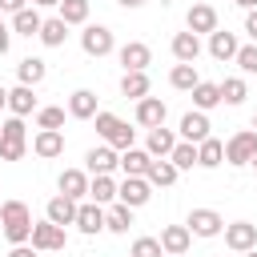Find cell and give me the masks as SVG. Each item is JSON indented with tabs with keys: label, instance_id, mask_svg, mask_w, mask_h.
<instances>
[{
	"label": "cell",
	"instance_id": "cell-14",
	"mask_svg": "<svg viewBox=\"0 0 257 257\" xmlns=\"http://www.w3.org/2000/svg\"><path fill=\"white\" fill-rule=\"evenodd\" d=\"M32 153H36L40 161L60 157V153H64V133H60V128H40V133L32 137Z\"/></svg>",
	"mask_w": 257,
	"mask_h": 257
},
{
	"label": "cell",
	"instance_id": "cell-53",
	"mask_svg": "<svg viewBox=\"0 0 257 257\" xmlns=\"http://www.w3.org/2000/svg\"><path fill=\"white\" fill-rule=\"evenodd\" d=\"M249 165H253V169H257V157H253V161H249Z\"/></svg>",
	"mask_w": 257,
	"mask_h": 257
},
{
	"label": "cell",
	"instance_id": "cell-15",
	"mask_svg": "<svg viewBox=\"0 0 257 257\" xmlns=\"http://www.w3.org/2000/svg\"><path fill=\"white\" fill-rule=\"evenodd\" d=\"M177 165L169 161V157H153L149 161V169H145V181L153 185V189H169V185H177Z\"/></svg>",
	"mask_w": 257,
	"mask_h": 257
},
{
	"label": "cell",
	"instance_id": "cell-45",
	"mask_svg": "<svg viewBox=\"0 0 257 257\" xmlns=\"http://www.w3.org/2000/svg\"><path fill=\"white\" fill-rule=\"evenodd\" d=\"M8 257H36V249L24 241V245H12V249H8Z\"/></svg>",
	"mask_w": 257,
	"mask_h": 257
},
{
	"label": "cell",
	"instance_id": "cell-25",
	"mask_svg": "<svg viewBox=\"0 0 257 257\" xmlns=\"http://www.w3.org/2000/svg\"><path fill=\"white\" fill-rule=\"evenodd\" d=\"M149 161H153V157H149L145 149H137V145H133V149H120V161H116V169H120L124 177H145Z\"/></svg>",
	"mask_w": 257,
	"mask_h": 257
},
{
	"label": "cell",
	"instance_id": "cell-39",
	"mask_svg": "<svg viewBox=\"0 0 257 257\" xmlns=\"http://www.w3.org/2000/svg\"><path fill=\"white\" fill-rule=\"evenodd\" d=\"M233 64H237L245 76H253V72H257V44H253V40H249V44H241V48H237V56H233Z\"/></svg>",
	"mask_w": 257,
	"mask_h": 257
},
{
	"label": "cell",
	"instance_id": "cell-27",
	"mask_svg": "<svg viewBox=\"0 0 257 257\" xmlns=\"http://www.w3.org/2000/svg\"><path fill=\"white\" fill-rule=\"evenodd\" d=\"M40 24H44V16H40L32 4H24L20 12H12V32H16V36H36Z\"/></svg>",
	"mask_w": 257,
	"mask_h": 257
},
{
	"label": "cell",
	"instance_id": "cell-11",
	"mask_svg": "<svg viewBox=\"0 0 257 257\" xmlns=\"http://www.w3.org/2000/svg\"><path fill=\"white\" fill-rule=\"evenodd\" d=\"M157 241H161V249H165L169 257H185L189 245H193V233H189V225H165Z\"/></svg>",
	"mask_w": 257,
	"mask_h": 257
},
{
	"label": "cell",
	"instance_id": "cell-40",
	"mask_svg": "<svg viewBox=\"0 0 257 257\" xmlns=\"http://www.w3.org/2000/svg\"><path fill=\"white\" fill-rule=\"evenodd\" d=\"M128 257H165V249H161L157 237H137L133 249H128Z\"/></svg>",
	"mask_w": 257,
	"mask_h": 257
},
{
	"label": "cell",
	"instance_id": "cell-52",
	"mask_svg": "<svg viewBox=\"0 0 257 257\" xmlns=\"http://www.w3.org/2000/svg\"><path fill=\"white\" fill-rule=\"evenodd\" d=\"M253 133H257V112H253Z\"/></svg>",
	"mask_w": 257,
	"mask_h": 257
},
{
	"label": "cell",
	"instance_id": "cell-47",
	"mask_svg": "<svg viewBox=\"0 0 257 257\" xmlns=\"http://www.w3.org/2000/svg\"><path fill=\"white\" fill-rule=\"evenodd\" d=\"M124 12H137V8H145V0H116Z\"/></svg>",
	"mask_w": 257,
	"mask_h": 257
},
{
	"label": "cell",
	"instance_id": "cell-2",
	"mask_svg": "<svg viewBox=\"0 0 257 257\" xmlns=\"http://www.w3.org/2000/svg\"><path fill=\"white\" fill-rule=\"evenodd\" d=\"M96 133H100V141L104 145H112L116 153L120 149H133V141H137V128H128V120H120L116 112H104V108H96Z\"/></svg>",
	"mask_w": 257,
	"mask_h": 257
},
{
	"label": "cell",
	"instance_id": "cell-17",
	"mask_svg": "<svg viewBox=\"0 0 257 257\" xmlns=\"http://www.w3.org/2000/svg\"><path fill=\"white\" fill-rule=\"evenodd\" d=\"M185 28L197 32V36H209V32L217 28V8H213V4H193L189 16H185Z\"/></svg>",
	"mask_w": 257,
	"mask_h": 257
},
{
	"label": "cell",
	"instance_id": "cell-32",
	"mask_svg": "<svg viewBox=\"0 0 257 257\" xmlns=\"http://www.w3.org/2000/svg\"><path fill=\"white\" fill-rule=\"evenodd\" d=\"M128 225H133V209L120 205V201H112V205L104 209V229H108V233H128Z\"/></svg>",
	"mask_w": 257,
	"mask_h": 257
},
{
	"label": "cell",
	"instance_id": "cell-54",
	"mask_svg": "<svg viewBox=\"0 0 257 257\" xmlns=\"http://www.w3.org/2000/svg\"><path fill=\"white\" fill-rule=\"evenodd\" d=\"M0 20H4V12H0Z\"/></svg>",
	"mask_w": 257,
	"mask_h": 257
},
{
	"label": "cell",
	"instance_id": "cell-22",
	"mask_svg": "<svg viewBox=\"0 0 257 257\" xmlns=\"http://www.w3.org/2000/svg\"><path fill=\"white\" fill-rule=\"evenodd\" d=\"M36 108H40V100H36V92H32L28 84L8 88V112H12V116H28V112H36Z\"/></svg>",
	"mask_w": 257,
	"mask_h": 257
},
{
	"label": "cell",
	"instance_id": "cell-48",
	"mask_svg": "<svg viewBox=\"0 0 257 257\" xmlns=\"http://www.w3.org/2000/svg\"><path fill=\"white\" fill-rule=\"evenodd\" d=\"M60 0H32V8H56Z\"/></svg>",
	"mask_w": 257,
	"mask_h": 257
},
{
	"label": "cell",
	"instance_id": "cell-51",
	"mask_svg": "<svg viewBox=\"0 0 257 257\" xmlns=\"http://www.w3.org/2000/svg\"><path fill=\"white\" fill-rule=\"evenodd\" d=\"M241 257H257V249H245V253H241Z\"/></svg>",
	"mask_w": 257,
	"mask_h": 257
},
{
	"label": "cell",
	"instance_id": "cell-1",
	"mask_svg": "<svg viewBox=\"0 0 257 257\" xmlns=\"http://www.w3.org/2000/svg\"><path fill=\"white\" fill-rule=\"evenodd\" d=\"M0 225H4V237L12 241V245H24L28 237H32V213H28V205L24 201H4L0 205Z\"/></svg>",
	"mask_w": 257,
	"mask_h": 257
},
{
	"label": "cell",
	"instance_id": "cell-29",
	"mask_svg": "<svg viewBox=\"0 0 257 257\" xmlns=\"http://www.w3.org/2000/svg\"><path fill=\"white\" fill-rule=\"evenodd\" d=\"M189 92H193V108H201V112L221 104V84H213V80H197Z\"/></svg>",
	"mask_w": 257,
	"mask_h": 257
},
{
	"label": "cell",
	"instance_id": "cell-36",
	"mask_svg": "<svg viewBox=\"0 0 257 257\" xmlns=\"http://www.w3.org/2000/svg\"><path fill=\"white\" fill-rule=\"evenodd\" d=\"M197 80H201V76H197V64H181V60H177V64H173V72H169V84H173V88H181V92H189Z\"/></svg>",
	"mask_w": 257,
	"mask_h": 257
},
{
	"label": "cell",
	"instance_id": "cell-21",
	"mask_svg": "<svg viewBox=\"0 0 257 257\" xmlns=\"http://www.w3.org/2000/svg\"><path fill=\"white\" fill-rule=\"evenodd\" d=\"M169 48H173V56H177L181 64H193V60L201 56V36L185 28V32H177V36H173V44H169Z\"/></svg>",
	"mask_w": 257,
	"mask_h": 257
},
{
	"label": "cell",
	"instance_id": "cell-13",
	"mask_svg": "<svg viewBox=\"0 0 257 257\" xmlns=\"http://www.w3.org/2000/svg\"><path fill=\"white\" fill-rule=\"evenodd\" d=\"M209 112H201V108H189L185 116H181V141H193V145H201L205 137H209Z\"/></svg>",
	"mask_w": 257,
	"mask_h": 257
},
{
	"label": "cell",
	"instance_id": "cell-49",
	"mask_svg": "<svg viewBox=\"0 0 257 257\" xmlns=\"http://www.w3.org/2000/svg\"><path fill=\"white\" fill-rule=\"evenodd\" d=\"M4 108H8V88L0 84V112H4Z\"/></svg>",
	"mask_w": 257,
	"mask_h": 257
},
{
	"label": "cell",
	"instance_id": "cell-3",
	"mask_svg": "<svg viewBox=\"0 0 257 257\" xmlns=\"http://www.w3.org/2000/svg\"><path fill=\"white\" fill-rule=\"evenodd\" d=\"M28 245H32L36 253H60V249L68 245V229H64V225H52L48 217H44V221H32Z\"/></svg>",
	"mask_w": 257,
	"mask_h": 257
},
{
	"label": "cell",
	"instance_id": "cell-41",
	"mask_svg": "<svg viewBox=\"0 0 257 257\" xmlns=\"http://www.w3.org/2000/svg\"><path fill=\"white\" fill-rule=\"evenodd\" d=\"M0 137H8V141H28L24 116H8V120H0Z\"/></svg>",
	"mask_w": 257,
	"mask_h": 257
},
{
	"label": "cell",
	"instance_id": "cell-37",
	"mask_svg": "<svg viewBox=\"0 0 257 257\" xmlns=\"http://www.w3.org/2000/svg\"><path fill=\"white\" fill-rule=\"evenodd\" d=\"M169 161L177 165V173L193 169V165H197V145H193V141H177V145H173V153H169Z\"/></svg>",
	"mask_w": 257,
	"mask_h": 257
},
{
	"label": "cell",
	"instance_id": "cell-30",
	"mask_svg": "<svg viewBox=\"0 0 257 257\" xmlns=\"http://www.w3.org/2000/svg\"><path fill=\"white\" fill-rule=\"evenodd\" d=\"M36 36H40V44H44V48H60V44L68 40V24H64L60 16H48V20L40 24V32H36Z\"/></svg>",
	"mask_w": 257,
	"mask_h": 257
},
{
	"label": "cell",
	"instance_id": "cell-34",
	"mask_svg": "<svg viewBox=\"0 0 257 257\" xmlns=\"http://www.w3.org/2000/svg\"><path fill=\"white\" fill-rule=\"evenodd\" d=\"M56 16L72 28V24H88V0H60L56 4Z\"/></svg>",
	"mask_w": 257,
	"mask_h": 257
},
{
	"label": "cell",
	"instance_id": "cell-6",
	"mask_svg": "<svg viewBox=\"0 0 257 257\" xmlns=\"http://www.w3.org/2000/svg\"><path fill=\"white\" fill-rule=\"evenodd\" d=\"M116 60L124 64V72H145V68L153 64V48H149L145 40H128V44L116 48Z\"/></svg>",
	"mask_w": 257,
	"mask_h": 257
},
{
	"label": "cell",
	"instance_id": "cell-7",
	"mask_svg": "<svg viewBox=\"0 0 257 257\" xmlns=\"http://www.w3.org/2000/svg\"><path fill=\"white\" fill-rule=\"evenodd\" d=\"M149 197H153V185H149L145 177H124V181L116 185V201H120V205H128V209L149 205Z\"/></svg>",
	"mask_w": 257,
	"mask_h": 257
},
{
	"label": "cell",
	"instance_id": "cell-44",
	"mask_svg": "<svg viewBox=\"0 0 257 257\" xmlns=\"http://www.w3.org/2000/svg\"><path fill=\"white\" fill-rule=\"evenodd\" d=\"M8 48H12V32H8V24L0 20V56H4Z\"/></svg>",
	"mask_w": 257,
	"mask_h": 257
},
{
	"label": "cell",
	"instance_id": "cell-55",
	"mask_svg": "<svg viewBox=\"0 0 257 257\" xmlns=\"http://www.w3.org/2000/svg\"><path fill=\"white\" fill-rule=\"evenodd\" d=\"M165 257H169V253H165Z\"/></svg>",
	"mask_w": 257,
	"mask_h": 257
},
{
	"label": "cell",
	"instance_id": "cell-10",
	"mask_svg": "<svg viewBox=\"0 0 257 257\" xmlns=\"http://www.w3.org/2000/svg\"><path fill=\"white\" fill-rule=\"evenodd\" d=\"M221 233H225V245H229L233 253L257 249V225H253V221H233V225H225Z\"/></svg>",
	"mask_w": 257,
	"mask_h": 257
},
{
	"label": "cell",
	"instance_id": "cell-43",
	"mask_svg": "<svg viewBox=\"0 0 257 257\" xmlns=\"http://www.w3.org/2000/svg\"><path fill=\"white\" fill-rule=\"evenodd\" d=\"M245 36L257 44V8H249V12H245Z\"/></svg>",
	"mask_w": 257,
	"mask_h": 257
},
{
	"label": "cell",
	"instance_id": "cell-50",
	"mask_svg": "<svg viewBox=\"0 0 257 257\" xmlns=\"http://www.w3.org/2000/svg\"><path fill=\"white\" fill-rule=\"evenodd\" d=\"M237 4H241L245 12H249V8H257V0H237Z\"/></svg>",
	"mask_w": 257,
	"mask_h": 257
},
{
	"label": "cell",
	"instance_id": "cell-9",
	"mask_svg": "<svg viewBox=\"0 0 257 257\" xmlns=\"http://www.w3.org/2000/svg\"><path fill=\"white\" fill-rule=\"evenodd\" d=\"M84 237H96V233H104V205H96V201H80L76 205V221H72Z\"/></svg>",
	"mask_w": 257,
	"mask_h": 257
},
{
	"label": "cell",
	"instance_id": "cell-20",
	"mask_svg": "<svg viewBox=\"0 0 257 257\" xmlns=\"http://www.w3.org/2000/svg\"><path fill=\"white\" fill-rule=\"evenodd\" d=\"M237 48H241V44H237L233 32H225V28H213V32H209V56H213V60L225 64V60L237 56Z\"/></svg>",
	"mask_w": 257,
	"mask_h": 257
},
{
	"label": "cell",
	"instance_id": "cell-12",
	"mask_svg": "<svg viewBox=\"0 0 257 257\" xmlns=\"http://www.w3.org/2000/svg\"><path fill=\"white\" fill-rule=\"evenodd\" d=\"M165 116H169V108H165L161 96H141L137 100V124L141 128H157V124H165Z\"/></svg>",
	"mask_w": 257,
	"mask_h": 257
},
{
	"label": "cell",
	"instance_id": "cell-35",
	"mask_svg": "<svg viewBox=\"0 0 257 257\" xmlns=\"http://www.w3.org/2000/svg\"><path fill=\"white\" fill-rule=\"evenodd\" d=\"M245 96H249V84L241 80V76H225L221 80V104H245Z\"/></svg>",
	"mask_w": 257,
	"mask_h": 257
},
{
	"label": "cell",
	"instance_id": "cell-24",
	"mask_svg": "<svg viewBox=\"0 0 257 257\" xmlns=\"http://www.w3.org/2000/svg\"><path fill=\"white\" fill-rule=\"evenodd\" d=\"M173 145H177V133H173V128H165V124H157V128H149L145 153H149V157H169V153H173Z\"/></svg>",
	"mask_w": 257,
	"mask_h": 257
},
{
	"label": "cell",
	"instance_id": "cell-38",
	"mask_svg": "<svg viewBox=\"0 0 257 257\" xmlns=\"http://www.w3.org/2000/svg\"><path fill=\"white\" fill-rule=\"evenodd\" d=\"M36 128H64V108H60V104L36 108Z\"/></svg>",
	"mask_w": 257,
	"mask_h": 257
},
{
	"label": "cell",
	"instance_id": "cell-42",
	"mask_svg": "<svg viewBox=\"0 0 257 257\" xmlns=\"http://www.w3.org/2000/svg\"><path fill=\"white\" fill-rule=\"evenodd\" d=\"M24 153H28V141H8V137H0V161H24Z\"/></svg>",
	"mask_w": 257,
	"mask_h": 257
},
{
	"label": "cell",
	"instance_id": "cell-26",
	"mask_svg": "<svg viewBox=\"0 0 257 257\" xmlns=\"http://www.w3.org/2000/svg\"><path fill=\"white\" fill-rule=\"evenodd\" d=\"M88 201H96V205H112V201H116V181H112V173L88 177Z\"/></svg>",
	"mask_w": 257,
	"mask_h": 257
},
{
	"label": "cell",
	"instance_id": "cell-5",
	"mask_svg": "<svg viewBox=\"0 0 257 257\" xmlns=\"http://www.w3.org/2000/svg\"><path fill=\"white\" fill-rule=\"evenodd\" d=\"M80 48H84V56H108L112 48H116V36H112V28H104V24H84V32H80Z\"/></svg>",
	"mask_w": 257,
	"mask_h": 257
},
{
	"label": "cell",
	"instance_id": "cell-4",
	"mask_svg": "<svg viewBox=\"0 0 257 257\" xmlns=\"http://www.w3.org/2000/svg\"><path fill=\"white\" fill-rule=\"evenodd\" d=\"M253 157H257V133H253V128H241V133H233V137L225 141V165L241 169V165H249Z\"/></svg>",
	"mask_w": 257,
	"mask_h": 257
},
{
	"label": "cell",
	"instance_id": "cell-31",
	"mask_svg": "<svg viewBox=\"0 0 257 257\" xmlns=\"http://www.w3.org/2000/svg\"><path fill=\"white\" fill-rule=\"evenodd\" d=\"M221 161H225V145H221L217 137H205V141L197 145V165H201V169H217Z\"/></svg>",
	"mask_w": 257,
	"mask_h": 257
},
{
	"label": "cell",
	"instance_id": "cell-18",
	"mask_svg": "<svg viewBox=\"0 0 257 257\" xmlns=\"http://www.w3.org/2000/svg\"><path fill=\"white\" fill-rule=\"evenodd\" d=\"M116 161H120V153L112 149V145H96V149H88L84 153V169L96 177V173H112L116 169Z\"/></svg>",
	"mask_w": 257,
	"mask_h": 257
},
{
	"label": "cell",
	"instance_id": "cell-28",
	"mask_svg": "<svg viewBox=\"0 0 257 257\" xmlns=\"http://www.w3.org/2000/svg\"><path fill=\"white\" fill-rule=\"evenodd\" d=\"M44 76H48V64H44L40 56H24V60L16 64V80H20V84H28V88H36Z\"/></svg>",
	"mask_w": 257,
	"mask_h": 257
},
{
	"label": "cell",
	"instance_id": "cell-16",
	"mask_svg": "<svg viewBox=\"0 0 257 257\" xmlns=\"http://www.w3.org/2000/svg\"><path fill=\"white\" fill-rule=\"evenodd\" d=\"M76 205L80 201H72V197H64V193H56V197H48V205H44V217L52 221V225H72L76 221Z\"/></svg>",
	"mask_w": 257,
	"mask_h": 257
},
{
	"label": "cell",
	"instance_id": "cell-8",
	"mask_svg": "<svg viewBox=\"0 0 257 257\" xmlns=\"http://www.w3.org/2000/svg\"><path fill=\"white\" fill-rule=\"evenodd\" d=\"M185 225H189V233H193V237H221L225 217H221L217 209H193Z\"/></svg>",
	"mask_w": 257,
	"mask_h": 257
},
{
	"label": "cell",
	"instance_id": "cell-46",
	"mask_svg": "<svg viewBox=\"0 0 257 257\" xmlns=\"http://www.w3.org/2000/svg\"><path fill=\"white\" fill-rule=\"evenodd\" d=\"M28 0H0V12H20Z\"/></svg>",
	"mask_w": 257,
	"mask_h": 257
},
{
	"label": "cell",
	"instance_id": "cell-23",
	"mask_svg": "<svg viewBox=\"0 0 257 257\" xmlns=\"http://www.w3.org/2000/svg\"><path fill=\"white\" fill-rule=\"evenodd\" d=\"M68 116L72 120H92L96 116V92L92 88H76L68 96Z\"/></svg>",
	"mask_w": 257,
	"mask_h": 257
},
{
	"label": "cell",
	"instance_id": "cell-33",
	"mask_svg": "<svg viewBox=\"0 0 257 257\" xmlns=\"http://www.w3.org/2000/svg\"><path fill=\"white\" fill-rule=\"evenodd\" d=\"M149 72H124L120 76V96H128V100H141V96H149Z\"/></svg>",
	"mask_w": 257,
	"mask_h": 257
},
{
	"label": "cell",
	"instance_id": "cell-19",
	"mask_svg": "<svg viewBox=\"0 0 257 257\" xmlns=\"http://www.w3.org/2000/svg\"><path fill=\"white\" fill-rule=\"evenodd\" d=\"M56 189H60L64 197H72V201H84V197H88V173H84V169H64V173L56 177Z\"/></svg>",
	"mask_w": 257,
	"mask_h": 257
}]
</instances>
